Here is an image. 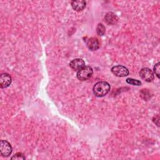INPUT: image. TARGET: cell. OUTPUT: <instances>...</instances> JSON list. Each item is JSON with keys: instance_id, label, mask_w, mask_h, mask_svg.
I'll return each mask as SVG.
<instances>
[{"instance_id": "1", "label": "cell", "mask_w": 160, "mask_h": 160, "mask_svg": "<svg viewBox=\"0 0 160 160\" xmlns=\"http://www.w3.org/2000/svg\"><path fill=\"white\" fill-rule=\"evenodd\" d=\"M110 85L106 81H99L93 87V93L97 97H103L110 91Z\"/></svg>"}, {"instance_id": "2", "label": "cell", "mask_w": 160, "mask_h": 160, "mask_svg": "<svg viewBox=\"0 0 160 160\" xmlns=\"http://www.w3.org/2000/svg\"><path fill=\"white\" fill-rule=\"evenodd\" d=\"M92 72L93 71L91 67L84 66L77 72V78L80 81H86L91 77Z\"/></svg>"}, {"instance_id": "3", "label": "cell", "mask_w": 160, "mask_h": 160, "mask_svg": "<svg viewBox=\"0 0 160 160\" xmlns=\"http://www.w3.org/2000/svg\"><path fill=\"white\" fill-rule=\"evenodd\" d=\"M11 145L6 140H1L0 142V153L4 157L9 156L12 152Z\"/></svg>"}, {"instance_id": "4", "label": "cell", "mask_w": 160, "mask_h": 160, "mask_svg": "<svg viewBox=\"0 0 160 160\" xmlns=\"http://www.w3.org/2000/svg\"><path fill=\"white\" fill-rule=\"evenodd\" d=\"M111 72L118 77H125L129 74V70L121 65L113 66L111 68Z\"/></svg>"}, {"instance_id": "5", "label": "cell", "mask_w": 160, "mask_h": 160, "mask_svg": "<svg viewBox=\"0 0 160 160\" xmlns=\"http://www.w3.org/2000/svg\"><path fill=\"white\" fill-rule=\"evenodd\" d=\"M139 76L146 82H151L154 77L153 72L148 68H142L139 71Z\"/></svg>"}, {"instance_id": "6", "label": "cell", "mask_w": 160, "mask_h": 160, "mask_svg": "<svg viewBox=\"0 0 160 160\" xmlns=\"http://www.w3.org/2000/svg\"><path fill=\"white\" fill-rule=\"evenodd\" d=\"M69 66L74 71H79L85 66V62L82 59L76 58L70 62Z\"/></svg>"}, {"instance_id": "7", "label": "cell", "mask_w": 160, "mask_h": 160, "mask_svg": "<svg viewBox=\"0 0 160 160\" xmlns=\"http://www.w3.org/2000/svg\"><path fill=\"white\" fill-rule=\"evenodd\" d=\"M11 83V77L8 73H2L0 76V86L1 88L8 87Z\"/></svg>"}, {"instance_id": "8", "label": "cell", "mask_w": 160, "mask_h": 160, "mask_svg": "<svg viewBox=\"0 0 160 160\" xmlns=\"http://www.w3.org/2000/svg\"><path fill=\"white\" fill-rule=\"evenodd\" d=\"M88 48L91 51H96L99 48V42L97 38H91L86 41Z\"/></svg>"}, {"instance_id": "9", "label": "cell", "mask_w": 160, "mask_h": 160, "mask_svg": "<svg viewBox=\"0 0 160 160\" xmlns=\"http://www.w3.org/2000/svg\"><path fill=\"white\" fill-rule=\"evenodd\" d=\"M71 6L74 10L81 11L86 7V2L83 0H74L71 1Z\"/></svg>"}, {"instance_id": "10", "label": "cell", "mask_w": 160, "mask_h": 160, "mask_svg": "<svg viewBox=\"0 0 160 160\" xmlns=\"http://www.w3.org/2000/svg\"><path fill=\"white\" fill-rule=\"evenodd\" d=\"M118 17L114 14L113 12H108L106 14L105 16V20L109 24H115L118 21Z\"/></svg>"}, {"instance_id": "11", "label": "cell", "mask_w": 160, "mask_h": 160, "mask_svg": "<svg viewBox=\"0 0 160 160\" xmlns=\"http://www.w3.org/2000/svg\"><path fill=\"white\" fill-rule=\"evenodd\" d=\"M96 32L99 36H102L105 33V27L102 23H99L96 28Z\"/></svg>"}, {"instance_id": "12", "label": "cell", "mask_w": 160, "mask_h": 160, "mask_svg": "<svg viewBox=\"0 0 160 160\" xmlns=\"http://www.w3.org/2000/svg\"><path fill=\"white\" fill-rule=\"evenodd\" d=\"M126 82L134 86H140L141 84V82L138 79H134L132 78H128L126 79Z\"/></svg>"}, {"instance_id": "13", "label": "cell", "mask_w": 160, "mask_h": 160, "mask_svg": "<svg viewBox=\"0 0 160 160\" xmlns=\"http://www.w3.org/2000/svg\"><path fill=\"white\" fill-rule=\"evenodd\" d=\"M159 66H160V63L159 62L156 63L154 66V73L156 74V75L157 76V77L158 78H159V71H160Z\"/></svg>"}, {"instance_id": "14", "label": "cell", "mask_w": 160, "mask_h": 160, "mask_svg": "<svg viewBox=\"0 0 160 160\" xmlns=\"http://www.w3.org/2000/svg\"><path fill=\"white\" fill-rule=\"evenodd\" d=\"M25 159V157L24 156L23 154L21 153V152H18L16 153L15 155H14L12 158H11V159Z\"/></svg>"}]
</instances>
